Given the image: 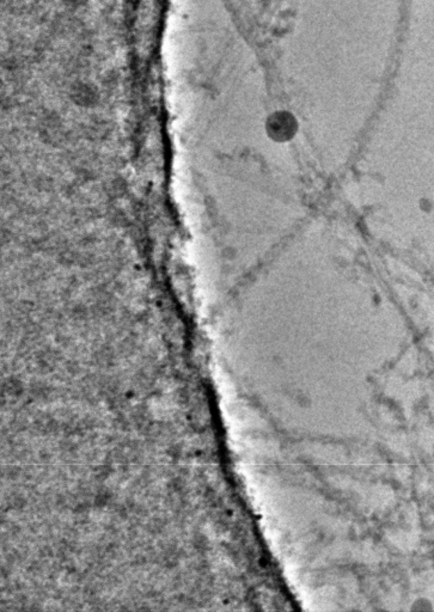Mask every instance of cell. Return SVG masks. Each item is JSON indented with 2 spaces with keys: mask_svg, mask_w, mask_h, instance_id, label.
<instances>
[{
  "mask_svg": "<svg viewBox=\"0 0 434 612\" xmlns=\"http://www.w3.org/2000/svg\"><path fill=\"white\" fill-rule=\"evenodd\" d=\"M298 129L297 120L287 111H277L266 122V132L273 141L286 143L291 140Z\"/></svg>",
  "mask_w": 434,
  "mask_h": 612,
  "instance_id": "cell-1",
  "label": "cell"
}]
</instances>
